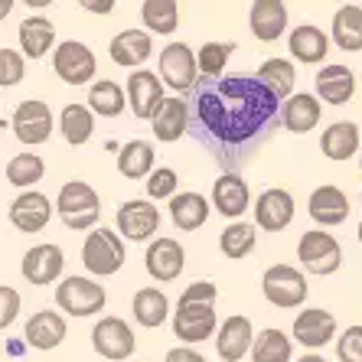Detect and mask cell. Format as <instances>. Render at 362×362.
I'll list each match as a JSON object with an SVG mask.
<instances>
[{"label": "cell", "instance_id": "obj_1", "mask_svg": "<svg viewBox=\"0 0 362 362\" xmlns=\"http://www.w3.org/2000/svg\"><path fill=\"white\" fill-rule=\"evenodd\" d=\"M189 101V134L209 151L222 173H238L278 134L281 98L258 82V76H199Z\"/></svg>", "mask_w": 362, "mask_h": 362}, {"label": "cell", "instance_id": "obj_2", "mask_svg": "<svg viewBox=\"0 0 362 362\" xmlns=\"http://www.w3.org/2000/svg\"><path fill=\"white\" fill-rule=\"evenodd\" d=\"M216 284L212 281H196L180 294L177 313H173V337L183 339L186 346H199L209 337L219 333V320H216Z\"/></svg>", "mask_w": 362, "mask_h": 362}, {"label": "cell", "instance_id": "obj_3", "mask_svg": "<svg viewBox=\"0 0 362 362\" xmlns=\"http://www.w3.org/2000/svg\"><path fill=\"white\" fill-rule=\"evenodd\" d=\"M56 209H59L62 222L66 228L72 232H85V228H92L101 216V199L88 183L82 180H72L59 189V199H56Z\"/></svg>", "mask_w": 362, "mask_h": 362}, {"label": "cell", "instance_id": "obj_4", "mask_svg": "<svg viewBox=\"0 0 362 362\" xmlns=\"http://www.w3.org/2000/svg\"><path fill=\"white\" fill-rule=\"evenodd\" d=\"M124 242H121L118 232H111V228H95L88 232L82 245V264L88 268V274L95 278H111V274H118L124 268Z\"/></svg>", "mask_w": 362, "mask_h": 362}, {"label": "cell", "instance_id": "obj_5", "mask_svg": "<svg viewBox=\"0 0 362 362\" xmlns=\"http://www.w3.org/2000/svg\"><path fill=\"white\" fill-rule=\"evenodd\" d=\"M262 294L278 310H297L307 303V278L294 264H271L262 278Z\"/></svg>", "mask_w": 362, "mask_h": 362}, {"label": "cell", "instance_id": "obj_6", "mask_svg": "<svg viewBox=\"0 0 362 362\" xmlns=\"http://www.w3.org/2000/svg\"><path fill=\"white\" fill-rule=\"evenodd\" d=\"M105 287L92 278H78V274H69L62 278V284L56 287V303L59 310H66L69 317H92V313L105 310Z\"/></svg>", "mask_w": 362, "mask_h": 362}, {"label": "cell", "instance_id": "obj_7", "mask_svg": "<svg viewBox=\"0 0 362 362\" xmlns=\"http://www.w3.org/2000/svg\"><path fill=\"white\" fill-rule=\"evenodd\" d=\"M297 258H300V264L310 274L327 278V274H333L343 264V248H339V242L329 232L313 228V232H303L300 242H297Z\"/></svg>", "mask_w": 362, "mask_h": 362}, {"label": "cell", "instance_id": "obj_8", "mask_svg": "<svg viewBox=\"0 0 362 362\" xmlns=\"http://www.w3.org/2000/svg\"><path fill=\"white\" fill-rule=\"evenodd\" d=\"M92 346L101 359L108 362H127L137 349L134 329L131 323H124L121 317H101L92 329Z\"/></svg>", "mask_w": 362, "mask_h": 362}, {"label": "cell", "instance_id": "obj_9", "mask_svg": "<svg viewBox=\"0 0 362 362\" xmlns=\"http://www.w3.org/2000/svg\"><path fill=\"white\" fill-rule=\"evenodd\" d=\"M160 78L163 85H170L180 95H189L196 88L199 66H196V56L186 42H170L160 49Z\"/></svg>", "mask_w": 362, "mask_h": 362}, {"label": "cell", "instance_id": "obj_10", "mask_svg": "<svg viewBox=\"0 0 362 362\" xmlns=\"http://www.w3.org/2000/svg\"><path fill=\"white\" fill-rule=\"evenodd\" d=\"M52 69L66 85H85L92 82V76L98 72V62H95V52L85 42L66 40L59 49L52 52Z\"/></svg>", "mask_w": 362, "mask_h": 362}, {"label": "cell", "instance_id": "obj_11", "mask_svg": "<svg viewBox=\"0 0 362 362\" xmlns=\"http://www.w3.org/2000/svg\"><path fill=\"white\" fill-rule=\"evenodd\" d=\"M10 127H13V134H17L20 144H26V147H36V144L49 141L52 134V111L46 101H20L17 111H13V121H10Z\"/></svg>", "mask_w": 362, "mask_h": 362}, {"label": "cell", "instance_id": "obj_12", "mask_svg": "<svg viewBox=\"0 0 362 362\" xmlns=\"http://www.w3.org/2000/svg\"><path fill=\"white\" fill-rule=\"evenodd\" d=\"M255 327L248 317L235 313L228 317L226 323H219V333H216V353H219L222 362H242L245 356H252V346H255Z\"/></svg>", "mask_w": 362, "mask_h": 362}, {"label": "cell", "instance_id": "obj_13", "mask_svg": "<svg viewBox=\"0 0 362 362\" xmlns=\"http://www.w3.org/2000/svg\"><path fill=\"white\" fill-rule=\"evenodd\" d=\"M115 222L127 242H147L160 228V209L151 206V199H131L118 209Z\"/></svg>", "mask_w": 362, "mask_h": 362}, {"label": "cell", "instance_id": "obj_14", "mask_svg": "<svg viewBox=\"0 0 362 362\" xmlns=\"http://www.w3.org/2000/svg\"><path fill=\"white\" fill-rule=\"evenodd\" d=\"M52 209H56V206L42 193L26 189V193H20L17 199L10 202V222H13V228L23 232V235H36V232H42V228L49 226Z\"/></svg>", "mask_w": 362, "mask_h": 362}, {"label": "cell", "instance_id": "obj_15", "mask_svg": "<svg viewBox=\"0 0 362 362\" xmlns=\"http://www.w3.org/2000/svg\"><path fill=\"white\" fill-rule=\"evenodd\" d=\"M183 264H186V252L177 238H153L147 255H144L147 274H151L153 281H160V284L177 281L180 274H183Z\"/></svg>", "mask_w": 362, "mask_h": 362}, {"label": "cell", "instance_id": "obj_16", "mask_svg": "<svg viewBox=\"0 0 362 362\" xmlns=\"http://www.w3.org/2000/svg\"><path fill=\"white\" fill-rule=\"evenodd\" d=\"M163 78L160 76H151V72H144V69H137L134 76H127V105H131V111H134V118H151L160 111L163 105Z\"/></svg>", "mask_w": 362, "mask_h": 362}, {"label": "cell", "instance_id": "obj_17", "mask_svg": "<svg viewBox=\"0 0 362 362\" xmlns=\"http://www.w3.org/2000/svg\"><path fill=\"white\" fill-rule=\"evenodd\" d=\"M291 329H294V339L303 346V349H323V346H329L333 337H337V317L329 310L313 307V310L297 313Z\"/></svg>", "mask_w": 362, "mask_h": 362}, {"label": "cell", "instance_id": "obj_18", "mask_svg": "<svg viewBox=\"0 0 362 362\" xmlns=\"http://www.w3.org/2000/svg\"><path fill=\"white\" fill-rule=\"evenodd\" d=\"M62 268H66L62 248L52 242L33 245V248L23 255V278L36 287H46V284H52V281H59Z\"/></svg>", "mask_w": 362, "mask_h": 362}, {"label": "cell", "instance_id": "obj_19", "mask_svg": "<svg viewBox=\"0 0 362 362\" xmlns=\"http://www.w3.org/2000/svg\"><path fill=\"white\" fill-rule=\"evenodd\" d=\"M255 222L264 232H281L294 222V196L274 186V189H264L258 199H255Z\"/></svg>", "mask_w": 362, "mask_h": 362}, {"label": "cell", "instance_id": "obj_20", "mask_svg": "<svg viewBox=\"0 0 362 362\" xmlns=\"http://www.w3.org/2000/svg\"><path fill=\"white\" fill-rule=\"evenodd\" d=\"M307 209H310V219L317 222V226H323V228L343 226V222L349 219V196L333 183L317 186V189L310 193Z\"/></svg>", "mask_w": 362, "mask_h": 362}, {"label": "cell", "instance_id": "obj_21", "mask_svg": "<svg viewBox=\"0 0 362 362\" xmlns=\"http://www.w3.org/2000/svg\"><path fill=\"white\" fill-rule=\"evenodd\" d=\"M212 206H216V212L226 216V219L245 216V209L252 206L248 183H245L238 173H222V177L212 183Z\"/></svg>", "mask_w": 362, "mask_h": 362}, {"label": "cell", "instance_id": "obj_22", "mask_svg": "<svg viewBox=\"0 0 362 362\" xmlns=\"http://www.w3.org/2000/svg\"><path fill=\"white\" fill-rule=\"evenodd\" d=\"M66 333H69L66 317H62V313H56V310H40V313H33V317L26 320V327H23L26 343L33 346V349H40V353H49V349L62 346Z\"/></svg>", "mask_w": 362, "mask_h": 362}, {"label": "cell", "instance_id": "obj_23", "mask_svg": "<svg viewBox=\"0 0 362 362\" xmlns=\"http://www.w3.org/2000/svg\"><path fill=\"white\" fill-rule=\"evenodd\" d=\"M248 26H252L255 40L274 42L287 30V7H284V0H255L252 13H248Z\"/></svg>", "mask_w": 362, "mask_h": 362}, {"label": "cell", "instance_id": "obj_24", "mask_svg": "<svg viewBox=\"0 0 362 362\" xmlns=\"http://www.w3.org/2000/svg\"><path fill=\"white\" fill-rule=\"evenodd\" d=\"M287 49H291V56H294L297 62H303V66H317V62L327 59L329 40H327V33H323L320 26L300 23L294 33L287 36Z\"/></svg>", "mask_w": 362, "mask_h": 362}, {"label": "cell", "instance_id": "obj_25", "mask_svg": "<svg viewBox=\"0 0 362 362\" xmlns=\"http://www.w3.org/2000/svg\"><path fill=\"white\" fill-rule=\"evenodd\" d=\"M189 131V101L186 98H167L160 111L153 115V137L163 144H173Z\"/></svg>", "mask_w": 362, "mask_h": 362}, {"label": "cell", "instance_id": "obj_26", "mask_svg": "<svg viewBox=\"0 0 362 362\" xmlns=\"http://www.w3.org/2000/svg\"><path fill=\"white\" fill-rule=\"evenodd\" d=\"M320 115H323L320 101L307 92L291 95L284 101V108H281V121H284V127L291 134H310L313 127L320 124Z\"/></svg>", "mask_w": 362, "mask_h": 362}, {"label": "cell", "instance_id": "obj_27", "mask_svg": "<svg viewBox=\"0 0 362 362\" xmlns=\"http://www.w3.org/2000/svg\"><path fill=\"white\" fill-rule=\"evenodd\" d=\"M353 92H356V76L349 66L333 62V66H323L317 72V95L327 105H346V101L353 98Z\"/></svg>", "mask_w": 362, "mask_h": 362}, {"label": "cell", "instance_id": "obj_28", "mask_svg": "<svg viewBox=\"0 0 362 362\" xmlns=\"http://www.w3.org/2000/svg\"><path fill=\"white\" fill-rule=\"evenodd\" d=\"M111 59L118 62V66L124 69H134V66H144V62L151 59V33L147 30H124V33H118L115 40H111Z\"/></svg>", "mask_w": 362, "mask_h": 362}, {"label": "cell", "instance_id": "obj_29", "mask_svg": "<svg viewBox=\"0 0 362 362\" xmlns=\"http://www.w3.org/2000/svg\"><path fill=\"white\" fill-rule=\"evenodd\" d=\"M56 42V23L46 17H26L20 20V49L26 59H42Z\"/></svg>", "mask_w": 362, "mask_h": 362}, {"label": "cell", "instance_id": "obj_30", "mask_svg": "<svg viewBox=\"0 0 362 362\" xmlns=\"http://www.w3.org/2000/svg\"><path fill=\"white\" fill-rule=\"evenodd\" d=\"M320 151H323V157H329V160H337V163L356 157V151H359V127L353 121L329 124L320 137Z\"/></svg>", "mask_w": 362, "mask_h": 362}, {"label": "cell", "instance_id": "obj_31", "mask_svg": "<svg viewBox=\"0 0 362 362\" xmlns=\"http://www.w3.org/2000/svg\"><path fill=\"white\" fill-rule=\"evenodd\" d=\"M131 310H134V320L147 329H157L167 323L170 317V300L160 287H141L131 300Z\"/></svg>", "mask_w": 362, "mask_h": 362}, {"label": "cell", "instance_id": "obj_32", "mask_svg": "<svg viewBox=\"0 0 362 362\" xmlns=\"http://www.w3.org/2000/svg\"><path fill=\"white\" fill-rule=\"evenodd\" d=\"M170 219L180 232H196L209 219V199L199 193H177L170 199Z\"/></svg>", "mask_w": 362, "mask_h": 362}, {"label": "cell", "instance_id": "obj_33", "mask_svg": "<svg viewBox=\"0 0 362 362\" xmlns=\"http://www.w3.org/2000/svg\"><path fill=\"white\" fill-rule=\"evenodd\" d=\"M333 42L343 52L362 49V7L359 4H343L333 17Z\"/></svg>", "mask_w": 362, "mask_h": 362}, {"label": "cell", "instance_id": "obj_34", "mask_svg": "<svg viewBox=\"0 0 362 362\" xmlns=\"http://www.w3.org/2000/svg\"><path fill=\"white\" fill-rule=\"evenodd\" d=\"M153 160L157 153L147 141H127L118 153V173L124 180H144L153 173Z\"/></svg>", "mask_w": 362, "mask_h": 362}, {"label": "cell", "instance_id": "obj_35", "mask_svg": "<svg viewBox=\"0 0 362 362\" xmlns=\"http://www.w3.org/2000/svg\"><path fill=\"white\" fill-rule=\"evenodd\" d=\"M291 356H294V343L284 329L268 327L255 337L252 362H291Z\"/></svg>", "mask_w": 362, "mask_h": 362}, {"label": "cell", "instance_id": "obj_36", "mask_svg": "<svg viewBox=\"0 0 362 362\" xmlns=\"http://www.w3.org/2000/svg\"><path fill=\"white\" fill-rule=\"evenodd\" d=\"M59 127H62V137H66L72 147H82V144L92 141L95 134V115L92 108L85 105H66L59 115Z\"/></svg>", "mask_w": 362, "mask_h": 362}, {"label": "cell", "instance_id": "obj_37", "mask_svg": "<svg viewBox=\"0 0 362 362\" xmlns=\"http://www.w3.org/2000/svg\"><path fill=\"white\" fill-rule=\"evenodd\" d=\"M258 82L264 88L278 95L281 101H287L294 95V82H297V72H294V62L287 59H264L262 69H258Z\"/></svg>", "mask_w": 362, "mask_h": 362}, {"label": "cell", "instance_id": "obj_38", "mask_svg": "<svg viewBox=\"0 0 362 362\" xmlns=\"http://www.w3.org/2000/svg\"><path fill=\"white\" fill-rule=\"evenodd\" d=\"M88 108L98 115V118H118L124 111V88L111 78H101L88 88Z\"/></svg>", "mask_w": 362, "mask_h": 362}, {"label": "cell", "instance_id": "obj_39", "mask_svg": "<svg viewBox=\"0 0 362 362\" xmlns=\"http://www.w3.org/2000/svg\"><path fill=\"white\" fill-rule=\"evenodd\" d=\"M141 17L151 33L170 36V33H177V26H180V7H177V0H144Z\"/></svg>", "mask_w": 362, "mask_h": 362}, {"label": "cell", "instance_id": "obj_40", "mask_svg": "<svg viewBox=\"0 0 362 362\" xmlns=\"http://www.w3.org/2000/svg\"><path fill=\"white\" fill-rule=\"evenodd\" d=\"M255 245H258V232H255L252 222H235V226H228L226 232L219 235V248L226 258L232 262H242L248 255L255 252Z\"/></svg>", "mask_w": 362, "mask_h": 362}, {"label": "cell", "instance_id": "obj_41", "mask_svg": "<svg viewBox=\"0 0 362 362\" xmlns=\"http://www.w3.org/2000/svg\"><path fill=\"white\" fill-rule=\"evenodd\" d=\"M42 173H46V163H42V157H36V153H17V157L7 163V183L23 186V189L40 183Z\"/></svg>", "mask_w": 362, "mask_h": 362}, {"label": "cell", "instance_id": "obj_42", "mask_svg": "<svg viewBox=\"0 0 362 362\" xmlns=\"http://www.w3.org/2000/svg\"><path fill=\"white\" fill-rule=\"evenodd\" d=\"M232 42H206L196 56V66L206 78H216V76H226V66H228V56H232Z\"/></svg>", "mask_w": 362, "mask_h": 362}, {"label": "cell", "instance_id": "obj_43", "mask_svg": "<svg viewBox=\"0 0 362 362\" xmlns=\"http://www.w3.org/2000/svg\"><path fill=\"white\" fill-rule=\"evenodd\" d=\"M23 52L0 49V88H13L23 82Z\"/></svg>", "mask_w": 362, "mask_h": 362}, {"label": "cell", "instance_id": "obj_44", "mask_svg": "<svg viewBox=\"0 0 362 362\" xmlns=\"http://www.w3.org/2000/svg\"><path fill=\"white\" fill-rule=\"evenodd\" d=\"M177 173L170 167H157L151 173V180H147V196L151 199H173L177 196Z\"/></svg>", "mask_w": 362, "mask_h": 362}, {"label": "cell", "instance_id": "obj_45", "mask_svg": "<svg viewBox=\"0 0 362 362\" xmlns=\"http://www.w3.org/2000/svg\"><path fill=\"white\" fill-rule=\"evenodd\" d=\"M337 356L339 362H362V327L343 329V337L337 339Z\"/></svg>", "mask_w": 362, "mask_h": 362}, {"label": "cell", "instance_id": "obj_46", "mask_svg": "<svg viewBox=\"0 0 362 362\" xmlns=\"http://www.w3.org/2000/svg\"><path fill=\"white\" fill-rule=\"evenodd\" d=\"M17 317H20V291L0 284V329H7Z\"/></svg>", "mask_w": 362, "mask_h": 362}, {"label": "cell", "instance_id": "obj_47", "mask_svg": "<svg viewBox=\"0 0 362 362\" xmlns=\"http://www.w3.org/2000/svg\"><path fill=\"white\" fill-rule=\"evenodd\" d=\"M163 362H209V359L202 353H196L193 346H177V349H170Z\"/></svg>", "mask_w": 362, "mask_h": 362}, {"label": "cell", "instance_id": "obj_48", "mask_svg": "<svg viewBox=\"0 0 362 362\" xmlns=\"http://www.w3.org/2000/svg\"><path fill=\"white\" fill-rule=\"evenodd\" d=\"M78 7L88 10V13H95V17H105V13L115 10V0H78Z\"/></svg>", "mask_w": 362, "mask_h": 362}, {"label": "cell", "instance_id": "obj_49", "mask_svg": "<svg viewBox=\"0 0 362 362\" xmlns=\"http://www.w3.org/2000/svg\"><path fill=\"white\" fill-rule=\"evenodd\" d=\"M13 4H17V0H0V20H7V17H10Z\"/></svg>", "mask_w": 362, "mask_h": 362}, {"label": "cell", "instance_id": "obj_50", "mask_svg": "<svg viewBox=\"0 0 362 362\" xmlns=\"http://www.w3.org/2000/svg\"><path fill=\"white\" fill-rule=\"evenodd\" d=\"M297 362H329V359H323L320 353H303V356H300V359H297Z\"/></svg>", "mask_w": 362, "mask_h": 362}, {"label": "cell", "instance_id": "obj_51", "mask_svg": "<svg viewBox=\"0 0 362 362\" xmlns=\"http://www.w3.org/2000/svg\"><path fill=\"white\" fill-rule=\"evenodd\" d=\"M26 7H33V10H42V7H49L52 0H23Z\"/></svg>", "mask_w": 362, "mask_h": 362}, {"label": "cell", "instance_id": "obj_52", "mask_svg": "<svg viewBox=\"0 0 362 362\" xmlns=\"http://www.w3.org/2000/svg\"><path fill=\"white\" fill-rule=\"evenodd\" d=\"M359 242H362V222H359Z\"/></svg>", "mask_w": 362, "mask_h": 362}, {"label": "cell", "instance_id": "obj_53", "mask_svg": "<svg viewBox=\"0 0 362 362\" xmlns=\"http://www.w3.org/2000/svg\"><path fill=\"white\" fill-rule=\"evenodd\" d=\"M359 4H362V0H359Z\"/></svg>", "mask_w": 362, "mask_h": 362}]
</instances>
